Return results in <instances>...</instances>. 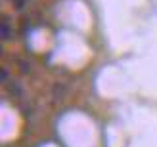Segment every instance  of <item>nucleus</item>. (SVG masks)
Listing matches in <instances>:
<instances>
[{
    "label": "nucleus",
    "instance_id": "f03ea898",
    "mask_svg": "<svg viewBox=\"0 0 157 147\" xmlns=\"http://www.w3.org/2000/svg\"><path fill=\"white\" fill-rule=\"evenodd\" d=\"M13 8H17V10H23V8H25V0H13Z\"/></svg>",
    "mask_w": 157,
    "mask_h": 147
},
{
    "label": "nucleus",
    "instance_id": "f257e3e1",
    "mask_svg": "<svg viewBox=\"0 0 157 147\" xmlns=\"http://www.w3.org/2000/svg\"><path fill=\"white\" fill-rule=\"evenodd\" d=\"M2 36H4V40L10 38V21H8V17H4L2 21Z\"/></svg>",
    "mask_w": 157,
    "mask_h": 147
}]
</instances>
